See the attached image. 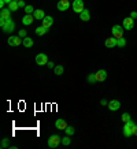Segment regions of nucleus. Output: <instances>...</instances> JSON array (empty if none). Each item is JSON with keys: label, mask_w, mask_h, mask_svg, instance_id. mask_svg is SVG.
<instances>
[{"label": "nucleus", "mask_w": 137, "mask_h": 149, "mask_svg": "<svg viewBox=\"0 0 137 149\" xmlns=\"http://www.w3.org/2000/svg\"><path fill=\"white\" fill-rule=\"evenodd\" d=\"M0 27L4 33H13L15 30V23L13 22V19H0Z\"/></svg>", "instance_id": "nucleus-1"}, {"label": "nucleus", "mask_w": 137, "mask_h": 149, "mask_svg": "<svg viewBox=\"0 0 137 149\" xmlns=\"http://www.w3.org/2000/svg\"><path fill=\"white\" fill-rule=\"evenodd\" d=\"M134 127H136V123L133 122V120H129V122H126V123H125V126H123V136L126 137V138L132 137Z\"/></svg>", "instance_id": "nucleus-2"}, {"label": "nucleus", "mask_w": 137, "mask_h": 149, "mask_svg": "<svg viewBox=\"0 0 137 149\" xmlns=\"http://www.w3.org/2000/svg\"><path fill=\"white\" fill-rule=\"evenodd\" d=\"M60 144H62V138H60L58 134H52V136H50V138H48V146H50L51 149L58 148Z\"/></svg>", "instance_id": "nucleus-3"}, {"label": "nucleus", "mask_w": 137, "mask_h": 149, "mask_svg": "<svg viewBox=\"0 0 137 149\" xmlns=\"http://www.w3.org/2000/svg\"><path fill=\"white\" fill-rule=\"evenodd\" d=\"M123 26L122 25H114L113 26V29H111V33H113V36L115 37V38H121V37H123Z\"/></svg>", "instance_id": "nucleus-4"}, {"label": "nucleus", "mask_w": 137, "mask_h": 149, "mask_svg": "<svg viewBox=\"0 0 137 149\" xmlns=\"http://www.w3.org/2000/svg\"><path fill=\"white\" fill-rule=\"evenodd\" d=\"M84 10H85L84 1H82V0H74V1H73V11H74V13L81 14Z\"/></svg>", "instance_id": "nucleus-5"}, {"label": "nucleus", "mask_w": 137, "mask_h": 149, "mask_svg": "<svg viewBox=\"0 0 137 149\" xmlns=\"http://www.w3.org/2000/svg\"><path fill=\"white\" fill-rule=\"evenodd\" d=\"M22 41H23V38H21L19 36H10L7 42H8L10 47H18L22 44Z\"/></svg>", "instance_id": "nucleus-6"}, {"label": "nucleus", "mask_w": 137, "mask_h": 149, "mask_svg": "<svg viewBox=\"0 0 137 149\" xmlns=\"http://www.w3.org/2000/svg\"><path fill=\"white\" fill-rule=\"evenodd\" d=\"M122 26L125 30H132L133 27H134V19H132L130 17H126L122 21Z\"/></svg>", "instance_id": "nucleus-7"}, {"label": "nucleus", "mask_w": 137, "mask_h": 149, "mask_svg": "<svg viewBox=\"0 0 137 149\" xmlns=\"http://www.w3.org/2000/svg\"><path fill=\"white\" fill-rule=\"evenodd\" d=\"M36 63L38 64V66H45L50 60H48V56H47L45 54H38V55H36Z\"/></svg>", "instance_id": "nucleus-8"}, {"label": "nucleus", "mask_w": 137, "mask_h": 149, "mask_svg": "<svg viewBox=\"0 0 137 149\" xmlns=\"http://www.w3.org/2000/svg\"><path fill=\"white\" fill-rule=\"evenodd\" d=\"M70 7V0H59L58 4H56V8L59 11H66Z\"/></svg>", "instance_id": "nucleus-9"}, {"label": "nucleus", "mask_w": 137, "mask_h": 149, "mask_svg": "<svg viewBox=\"0 0 137 149\" xmlns=\"http://www.w3.org/2000/svg\"><path fill=\"white\" fill-rule=\"evenodd\" d=\"M107 105H108V109L113 111V112H114V111H118V109L121 108V103H119L118 100H110Z\"/></svg>", "instance_id": "nucleus-10"}, {"label": "nucleus", "mask_w": 137, "mask_h": 149, "mask_svg": "<svg viewBox=\"0 0 137 149\" xmlns=\"http://www.w3.org/2000/svg\"><path fill=\"white\" fill-rule=\"evenodd\" d=\"M117 44H118V38H115L114 36L108 37V38L104 41V45L107 47V48H114V47H117Z\"/></svg>", "instance_id": "nucleus-11"}, {"label": "nucleus", "mask_w": 137, "mask_h": 149, "mask_svg": "<svg viewBox=\"0 0 137 149\" xmlns=\"http://www.w3.org/2000/svg\"><path fill=\"white\" fill-rule=\"evenodd\" d=\"M67 126H68L67 122H66L64 119H62V118H59L58 120H55V127H56L58 130H64Z\"/></svg>", "instance_id": "nucleus-12"}, {"label": "nucleus", "mask_w": 137, "mask_h": 149, "mask_svg": "<svg viewBox=\"0 0 137 149\" xmlns=\"http://www.w3.org/2000/svg\"><path fill=\"white\" fill-rule=\"evenodd\" d=\"M96 81L97 82H103L106 81V78H107V71L106 70H99V71H96Z\"/></svg>", "instance_id": "nucleus-13"}, {"label": "nucleus", "mask_w": 137, "mask_h": 149, "mask_svg": "<svg viewBox=\"0 0 137 149\" xmlns=\"http://www.w3.org/2000/svg\"><path fill=\"white\" fill-rule=\"evenodd\" d=\"M52 23H54V18L50 17V15H45V18L41 21V25L44 27H47V29H50V27L52 26Z\"/></svg>", "instance_id": "nucleus-14"}, {"label": "nucleus", "mask_w": 137, "mask_h": 149, "mask_svg": "<svg viewBox=\"0 0 137 149\" xmlns=\"http://www.w3.org/2000/svg\"><path fill=\"white\" fill-rule=\"evenodd\" d=\"M34 19L36 18H34V15H33V14H26V15L22 18V23L27 26V25H32Z\"/></svg>", "instance_id": "nucleus-15"}, {"label": "nucleus", "mask_w": 137, "mask_h": 149, "mask_svg": "<svg viewBox=\"0 0 137 149\" xmlns=\"http://www.w3.org/2000/svg\"><path fill=\"white\" fill-rule=\"evenodd\" d=\"M11 18V10L1 8L0 10V19H10Z\"/></svg>", "instance_id": "nucleus-16"}, {"label": "nucleus", "mask_w": 137, "mask_h": 149, "mask_svg": "<svg viewBox=\"0 0 137 149\" xmlns=\"http://www.w3.org/2000/svg\"><path fill=\"white\" fill-rule=\"evenodd\" d=\"M80 19H81L82 22H88V21L91 19V14H89V11H88L87 8H85L81 14H80Z\"/></svg>", "instance_id": "nucleus-17"}, {"label": "nucleus", "mask_w": 137, "mask_h": 149, "mask_svg": "<svg viewBox=\"0 0 137 149\" xmlns=\"http://www.w3.org/2000/svg\"><path fill=\"white\" fill-rule=\"evenodd\" d=\"M33 15H34V18L38 19V21H43V19L45 18V13L43 11V10H34V13H33Z\"/></svg>", "instance_id": "nucleus-18"}, {"label": "nucleus", "mask_w": 137, "mask_h": 149, "mask_svg": "<svg viewBox=\"0 0 137 149\" xmlns=\"http://www.w3.org/2000/svg\"><path fill=\"white\" fill-rule=\"evenodd\" d=\"M22 45L26 47V48H32V47H33V40L30 38V37L26 36L25 38H23V41H22Z\"/></svg>", "instance_id": "nucleus-19"}, {"label": "nucleus", "mask_w": 137, "mask_h": 149, "mask_svg": "<svg viewBox=\"0 0 137 149\" xmlns=\"http://www.w3.org/2000/svg\"><path fill=\"white\" fill-rule=\"evenodd\" d=\"M47 32H48V29H47V27H44L43 25H41V26H38V27H36V34H37V36H44Z\"/></svg>", "instance_id": "nucleus-20"}, {"label": "nucleus", "mask_w": 137, "mask_h": 149, "mask_svg": "<svg viewBox=\"0 0 137 149\" xmlns=\"http://www.w3.org/2000/svg\"><path fill=\"white\" fill-rule=\"evenodd\" d=\"M63 71H64V68H63V66H62V64H59V66H55V67H54V72L56 74V75H62V74H63Z\"/></svg>", "instance_id": "nucleus-21"}, {"label": "nucleus", "mask_w": 137, "mask_h": 149, "mask_svg": "<svg viewBox=\"0 0 137 149\" xmlns=\"http://www.w3.org/2000/svg\"><path fill=\"white\" fill-rule=\"evenodd\" d=\"M8 8L11 10V11H17V10H19V4H18V1H11L8 4Z\"/></svg>", "instance_id": "nucleus-22"}, {"label": "nucleus", "mask_w": 137, "mask_h": 149, "mask_svg": "<svg viewBox=\"0 0 137 149\" xmlns=\"http://www.w3.org/2000/svg\"><path fill=\"white\" fill-rule=\"evenodd\" d=\"M121 120H122L123 123L129 122V120H132V119H130V113H129V112H123L122 115H121Z\"/></svg>", "instance_id": "nucleus-23"}, {"label": "nucleus", "mask_w": 137, "mask_h": 149, "mask_svg": "<svg viewBox=\"0 0 137 149\" xmlns=\"http://www.w3.org/2000/svg\"><path fill=\"white\" fill-rule=\"evenodd\" d=\"M63 131L66 133V134H67V136H73L74 133H75V130H74V127H71V126H67Z\"/></svg>", "instance_id": "nucleus-24"}, {"label": "nucleus", "mask_w": 137, "mask_h": 149, "mask_svg": "<svg viewBox=\"0 0 137 149\" xmlns=\"http://www.w3.org/2000/svg\"><path fill=\"white\" fill-rule=\"evenodd\" d=\"M125 45H126V38H125V37H121V38H118V44H117V47H119V48H123Z\"/></svg>", "instance_id": "nucleus-25"}, {"label": "nucleus", "mask_w": 137, "mask_h": 149, "mask_svg": "<svg viewBox=\"0 0 137 149\" xmlns=\"http://www.w3.org/2000/svg\"><path fill=\"white\" fill-rule=\"evenodd\" d=\"M10 141H8V138H3L1 140V144H0V148H10V144H8Z\"/></svg>", "instance_id": "nucleus-26"}, {"label": "nucleus", "mask_w": 137, "mask_h": 149, "mask_svg": "<svg viewBox=\"0 0 137 149\" xmlns=\"http://www.w3.org/2000/svg\"><path fill=\"white\" fill-rule=\"evenodd\" d=\"M87 79H88V82H89V84H95V82H97V81H96V74H89Z\"/></svg>", "instance_id": "nucleus-27"}, {"label": "nucleus", "mask_w": 137, "mask_h": 149, "mask_svg": "<svg viewBox=\"0 0 137 149\" xmlns=\"http://www.w3.org/2000/svg\"><path fill=\"white\" fill-rule=\"evenodd\" d=\"M62 144H63L64 146H68V145L71 144V140H70V136H67V137H63V140H62Z\"/></svg>", "instance_id": "nucleus-28"}, {"label": "nucleus", "mask_w": 137, "mask_h": 149, "mask_svg": "<svg viewBox=\"0 0 137 149\" xmlns=\"http://www.w3.org/2000/svg\"><path fill=\"white\" fill-rule=\"evenodd\" d=\"M25 13L26 14H33L34 13V8H33L32 6H26V7H25Z\"/></svg>", "instance_id": "nucleus-29"}, {"label": "nucleus", "mask_w": 137, "mask_h": 149, "mask_svg": "<svg viewBox=\"0 0 137 149\" xmlns=\"http://www.w3.org/2000/svg\"><path fill=\"white\" fill-rule=\"evenodd\" d=\"M26 30H25V29H21V30H19V34L18 36L21 37V38H25V37H26Z\"/></svg>", "instance_id": "nucleus-30"}, {"label": "nucleus", "mask_w": 137, "mask_h": 149, "mask_svg": "<svg viewBox=\"0 0 137 149\" xmlns=\"http://www.w3.org/2000/svg\"><path fill=\"white\" fill-rule=\"evenodd\" d=\"M129 17H130V18H132V19H136V18H137V13H136V11H132Z\"/></svg>", "instance_id": "nucleus-31"}, {"label": "nucleus", "mask_w": 137, "mask_h": 149, "mask_svg": "<svg viewBox=\"0 0 137 149\" xmlns=\"http://www.w3.org/2000/svg\"><path fill=\"white\" fill-rule=\"evenodd\" d=\"M18 4H19V7H23V8L26 7V4H25V1H23V0H19V1H18Z\"/></svg>", "instance_id": "nucleus-32"}, {"label": "nucleus", "mask_w": 137, "mask_h": 149, "mask_svg": "<svg viewBox=\"0 0 137 149\" xmlns=\"http://www.w3.org/2000/svg\"><path fill=\"white\" fill-rule=\"evenodd\" d=\"M47 66H48L50 68H54L55 67V63H54V62H48V63H47Z\"/></svg>", "instance_id": "nucleus-33"}, {"label": "nucleus", "mask_w": 137, "mask_h": 149, "mask_svg": "<svg viewBox=\"0 0 137 149\" xmlns=\"http://www.w3.org/2000/svg\"><path fill=\"white\" fill-rule=\"evenodd\" d=\"M4 4H6L4 0H0V8H3V7H4Z\"/></svg>", "instance_id": "nucleus-34"}, {"label": "nucleus", "mask_w": 137, "mask_h": 149, "mask_svg": "<svg viewBox=\"0 0 137 149\" xmlns=\"http://www.w3.org/2000/svg\"><path fill=\"white\" fill-rule=\"evenodd\" d=\"M100 104H101V105H107V104H108V103H107V100H101V101H100Z\"/></svg>", "instance_id": "nucleus-35"}, {"label": "nucleus", "mask_w": 137, "mask_h": 149, "mask_svg": "<svg viewBox=\"0 0 137 149\" xmlns=\"http://www.w3.org/2000/svg\"><path fill=\"white\" fill-rule=\"evenodd\" d=\"M133 136H137V126L134 127V130H133Z\"/></svg>", "instance_id": "nucleus-36"}, {"label": "nucleus", "mask_w": 137, "mask_h": 149, "mask_svg": "<svg viewBox=\"0 0 137 149\" xmlns=\"http://www.w3.org/2000/svg\"><path fill=\"white\" fill-rule=\"evenodd\" d=\"M6 3H7V4H10V3H11V1H13V0H4Z\"/></svg>", "instance_id": "nucleus-37"}, {"label": "nucleus", "mask_w": 137, "mask_h": 149, "mask_svg": "<svg viewBox=\"0 0 137 149\" xmlns=\"http://www.w3.org/2000/svg\"><path fill=\"white\" fill-rule=\"evenodd\" d=\"M14 1H19V0H14Z\"/></svg>", "instance_id": "nucleus-38"}, {"label": "nucleus", "mask_w": 137, "mask_h": 149, "mask_svg": "<svg viewBox=\"0 0 137 149\" xmlns=\"http://www.w3.org/2000/svg\"><path fill=\"white\" fill-rule=\"evenodd\" d=\"M73 1H74V0H73Z\"/></svg>", "instance_id": "nucleus-39"}]
</instances>
